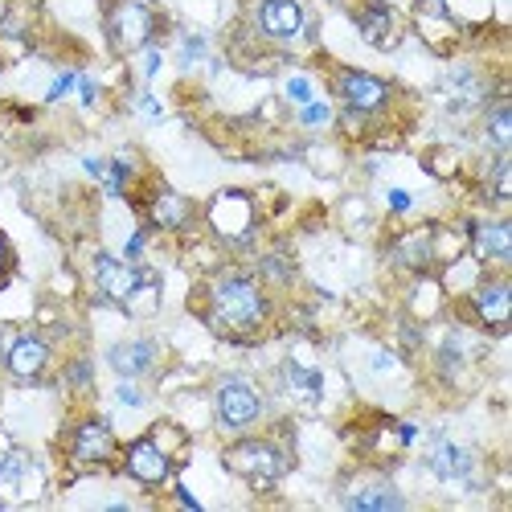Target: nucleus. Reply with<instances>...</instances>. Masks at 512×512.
I'll list each match as a JSON object with an SVG mask.
<instances>
[{
    "label": "nucleus",
    "mask_w": 512,
    "mask_h": 512,
    "mask_svg": "<svg viewBox=\"0 0 512 512\" xmlns=\"http://www.w3.org/2000/svg\"><path fill=\"white\" fill-rule=\"evenodd\" d=\"M271 295H267V283L250 271H222L205 283V324L226 336V340H254L267 324H271Z\"/></svg>",
    "instance_id": "nucleus-1"
},
{
    "label": "nucleus",
    "mask_w": 512,
    "mask_h": 512,
    "mask_svg": "<svg viewBox=\"0 0 512 512\" xmlns=\"http://www.w3.org/2000/svg\"><path fill=\"white\" fill-rule=\"evenodd\" d=\"M160 25H164V17L156 9V0H111L107 13H103L107 46L119 58H132V54L156 46Z\"/></svg>",
    "instance_id": "nucleus-2"
},
{
    "label": "nucleus",
    "mask_w": 512,
    "mask_h": 512,
    "mask_svg": "<svg viewBox=\"0 0 512 512\" xmlns=\"http://www.w3.org/2000/svg\"><path fill=\"white\" fill-rule=\"evenodd\" d=\"M267 418V394L259 390V381L246 373H226L213 381V422L226 435H246Z\"/></svg>",
    "instance_id": "nucleus-3"
},
{
    "label": "nucleus",
    "mask_w": 512,
    "mask_h": 512,
    "mask_svg": "<svg viewBox=\"0 0 512 512\" xmlns=\"http://www.w3.org/2000/svg\"><path fill=\"white\" fill-rule=\"evenodd\" d=\"M222 463H226L230 476H238L254 492L279 488V480L291 472V455L275 439H234L222 451Z\"/></svg>",
    "instance_id": "nucleus-4"
},
{
    "label": "nucleus",
    "mask_w": 512,
    "mask_h": 512,
    "mask_svg": "<svg viewBox=\"0 0 512 512\" xmlns=\"http://www.w3.org/2000/svg\"><path fill=\"white\" fill-rule=\"evenodd\" d=\"M54 349L50 340L33 328H5L0 332V369H5L17 386H37L50 373Z\"/></svg>",
    "instance_id": "nucleus-5"
},
{
    "label": "nucleus",
    "mask_w": 512,
    "mask_h": 512,
    "mask_svg": "<svg viewBox=\"0 0 512 512\" xmlns=\"http://www.w3.org/2000/svg\"><path fill=\"white\" fill-rule=\"evenodd\" d=\"M250 25L263 41H271V46H291V41L316 33L304 0H254Z\"/></svg>",
    "instance_id": "nucleus-6"
},
{
    "label": "nucleus",
    "mask_w": 512,
    "mask_h": 512,
    "mask_svg": "<svg viewBox=\"0 0 512 512\" xmlns=\"http://www.w3.org/2000/svg\"><path fill=\"white\" fill-rule=\"evenodd\" d=\"M332 91L336 99L345 103V111L361 115V119H373L390 107L394 99V87L381 74H369V70H336L332 78Z\"/></svg>",
    "instance_id": "nucleus-7"
},
{
    "label": "nucleus",
    "mask_w": 512,
    "mask_h": 512,
    "mask_svg": "<svg viewBox=\"0 0 512 512\" xmlns=\"http://www.w3.org/2000/svg\"><path fill=\"white\" fill-rule=\"evenodd\" d=\"M66 455L74 467H107L119 455V439L107 418H82L66 439Z\"/></svg>",
    "instance_id": "nucleus-8"
},
{
    "label": "nucleus",
    "mask_w": 512,
    "mask_h": 512,
    "mask_svg": "<svg viewBox=\"0 0 512 512\" xmlns=\"http://www.w3.org/2000/svg\"><path fill=\"white\" fill-rule=\"evenodd\" d=\"M467 312H472V320L492 332V336H504L508 324H512V287H508V275H488L472 287V295H467Z\"/></svg>",
    "instance_id": "nucleus-9"
},
{
    "label": "nucleus",
    "mask_w": 512,
    "mask_h": 512,
    "mask_svg": "<svg viewBox=\"0 0 512 512\" xmlns=\"http://www.w3.org/2000/svg\"><path fill=\"white\" fill-rule=\"evenodd\" d=\"M123 472L132 484L156 492V488H164L168 480H173V455H168L152 435H144V439L123 447Z\"/></svg>",
    "instance_id": "nucleus-10"
},
{
    "label": "nucleus",
    "mask_w": 512,
    "mask_h": 512,
    "mask_svg": "<svg viewBox=\"0 0 512 512\" xmlns=\"http://www.w3.org/2000/svg\"><path fill=\"white\" fill-rule=\"evenodd\" d=\"M205 218H209V230L218 234L222 242L238 246V242H246L254 234V201L246 193H238V189H226V193H218L209 201Z\"/></svg>",
    "instance_id": "nucleus-11"
},
{
    "label": "nucleus",
    "mask_w": 512,
    "mask_h": 512,
    "mask_svg": "<svg viewBox=\"0 0 512 512\" xmlns=\"http://www.w3.org/2000/svg\"><path fill=\"white\" fill-rule=\"evenodd\" d=\"M467 250L480 267L504 271L512 263V222L508 218H480L467 222Z\"/></svg>",
    "instance_id": "nucleus-12"
},
{
    "label": "nucleus",
    "mask_w": 512,
    "mask_h": 512,
    "mask_svg": "<svg viewBox=\"0 0 512 512\" xmlns=\"http://www.w3.org/2000/svg\"><path fill=\"white\" fill-rule=\"evenodd\" d=\"M107 365L115 369V377L123 381H140L152 377L160 365V340L152 336H136V340H119V345L107 349Z\"/></svg>",
    "instance_id": "nucleus-13"
},
{
    "label": "nucleus",
    "mask_w": 512,
    "mask_h": 512,
    "mask_svg": "<svg viewBox=\"0 0 512 512\" xmlns=\"http://www.w3.org/2000/svg\"><path fill=\"white\" fill-rule=\"evenodd\" d=\"M144 213H148V226L152 230H164V234H181V230L193 226V201L185 193H177V189H168V185H160L148 197V209Z\"/></svg>",
    "instance_id": "nucleus-14"
},
{
    "label": "nucleus",
    "mask_w": 512,
    "mask_h": 512,
    "mask_svg": "<svg viewBox=\"0 0 512 512\" xmlns=\"http://www.w3.org/2000/svg\"><path fill=\"white\" fill-rule=\"evenodd\" d=\"M426 472H431L435 480H443V484H451V480H467V484H472L476 455L467 451V447H459V443H451V439H435L431 447H426Z\"/></svg>",
    "instance_id": "nucleus-15"
},
{
    "label": "nucleus",
    "mask_w": 512,
    "mask_h": 512,
    "mask_svg": "<svg viewBox=\"0 0 512 512\" xmlns=\"http://www.w3.org/2000/svg\"><path fill=\"white\" fill-rule=\"evenodd\" d=\"M140 275H144V271H140L136 263L115 259V254H95V287H99L103 300H111V304H123L127 295L136 291Z\"/></svg>",
    "instance_id": "nucleus-16"
},
{
    "label": "nucleus",
    "mask_w": 512,
    "mask_h": 512,
    "mask_svg": "<svg viewBox=\"0 0 512 512\" xmlns=\"http://www.w3.org/2000/svg\"><path fill=\"white\" fill-rule=\"evenodd\" d=\"M357 33L369 41V46L377 50H390L398 33H402V21L390 5H381V0H365V5L357 9Z\"/></svg>",
    "instance_id": "nucleus-17"
},
{
    "label": "nucleus",
    "mask_w": 512,
    "mask_h": 512,
    "mask_svg": "<svg viewBox=\"0 0 512 512\" xmlns=\"http://www.w3.org/2000/svg\"><path fill=\"white\" fill-rule=\"evenodd\" d=\"M394 263L406 271V275H426L435 263H439V242H435V230H410L394 242Z\"/></svg>",
    "instance_id": "nucleus-18"
},
{
    "label": "nucleus",
    "mask_w": 512,
    "mask_h": 512,
    "mask_svg": "<svg viewBox=\"0 0 512 512\" xmlns=\"http://www.w3.org/2000/svg\"><path fill=\"white\" fill-rule=\"evenodd\" d=\"M340 500H345V508H353V512H398V508H406V496L390 480H361Z\"/></svg>",
    "instance_id": "nucleus-19"
},
{
    "label": "nucleus",
    "mask_w": 512,
    "mask_h": 512,
    "mask_svg": "<svg viewBox=\"0 0 512 512\" xmlns=\"http://www.w3.org/2000/svg\"><path fill=\"white\" fill-rule=\"evenodd\" d=\"M279 390H283L295 406H316L320 394H324V377H320V369H312V365L283 361V365H279Z\"/></svg>",
    "instance_id": "nucleus-20"
},
{
    "label": "nucleus",
    "mask_w": 512,
    "mask_h": 512,
    "mask_svg": "<svg viewBox=\"0 0 512 512\" xmlns=\"http://www.w3.org/2000/svg\"><path fill=\"white\" fill-rule=\"evenodd\" d=\"M484 136L496 156H508V148H512V103L508 99H500L484 111Z\"/></svg>",
    "instance_id": "nucleus-21"
},
{
    "label": "nucleus",
    "mask_w": 512,
    "mask_h": 512,
    "mask_svg": "<svg viewBox=\"0 0 512 512\" xmlns=\"http://www.w3.org/2000/svg\"><path fill=\"white\" fill-rule=\"evenodd\" d=\"M123 308H127V316H136V320L140 316H152L160 308V279L152 271H144L140 283H136V291L123 300Z\"/></svg>",
    "instance_id": "nucleus-22"
},
{
    "label": "nucleus",
    "mask_w": 512,
    "mask_h": 512,
    "mask_svg": "<svg viewBox=\"0 0 512 512\" xmlns=\"http://www.w3.org/2000/svg\"><path fill=\"white\" fill-rule=\"evenodd\" d=\"M29 472H33V459H29V451H21V447L0 451V488H17V484H21Z\"/></svg>",
    "instance_id": "nucleus-23"
},
{
    "label": "nucleus",
    "mask_w": 512,
    "mask_h": 512,
    "mask_svg": "<svg viewBox=\"0 0 512 512\" xmlns=\"http://www.w3.org/2000/svg\"><path fill=\"white\" fill-rule=\"evenodd\" d=\"M132 177H136L132 160H127V156H111V160H107V168H103V189H107L111 197H123V193H127V185H132Z\"/></svg>",
    "instance_id": "nucleus-24"
},
{
    "label": "nucleus",
    "mask_w": 512,
    "mask_h": 512,
    "mask_svg": "<svg viewBox=\"0 0 512 512\" xmlns=\"http://www.w3.org/2000/svg\"><path fill=\"white\" fill-rule=\"evenodd\" d=\"M488 197L496 205H504L512 197V160L508 156H496V164H492V173H488Z\"/></svg>",
    "instance_id": "nucleus-25"
},
{
    "label": "nucleus",
    "mask_w": 512,
    "mask_h": 512,
    "mask_svg": "<svg viewBox=\"0 0 512 512\" xmlns=\"http://www.w3.org/2000/svg\"><path fill=\"white\" fill-rule=\"evenodd\" d=\"M300 123L308 127V132H320V127H328V123H332V107H328L324 99H312V103H304V107H300Z\"/></svg>",
    "instance_id": "nucleus-26"
},
{
    "label": "nucleus",
    "mask_w": 512,
    "mask_h": 512,
    "mask_svg": "<svg viewBox=\"0 0 512 512\" xmlns=\"http://www.w3.org/2000/svg\"><path fill=\"white\" fill-rule=\"evenodd\" d=\"M91 381H95V369H91L87 357H78V361L66 365V386L70 390H91Z\"/></svg>",
    "instance_id": "nucleus-27"
},
{
    "label": "nucleus",
    "mask_w": 512,
    "mask_h": 512,
    "mask_svg": "<svg viewBox=\"0 0 512 512\" xmlns=\"http://www.w3.org/2000/svg\"><path fill=\"white\" fill-rule=\"evenodd\" d=\"M259 271H263V275H259L263 283H291V263L283 259V254H267Z\"/></svg>",
    "instance_id": "nucleus-28"
},
{
    "label": "nucleus",
    "mask_w": 512,
    "mask_h": 512,
    "mask_svg": "<svg viewBox=\"0 0 512 512\" xmlns=\"http://www.w3.org/2000/svg\"><path fill=\"white\" fill-rule=\"evenodd\" d=\"M283 95H287L291 103H300V107H304V103H312V99H316V87H312V78L291 74V78H287V87H283Z\"/></svg>",
    "instance_id": "nucleus-29"
},
{
    "label": "nucleus",
    "mask_w": 512,
    "mask_h": 512,
    "mask_svg": "<svg viewBox=\"0 0 512 512\" xmlns=\"http://www.w3.org/2000/svg\"><path fill=\"white\" fill-rule=\"evenodd\" d=\"M205 50H209L205 33H189V37H185V46H181V62H185V66H193V62H201V58H205Z\"/></svg>",
    "instance_id": "nucleus-30"
},
{
    "label": "nucleus",
    "mask_w": 512,
    "mask_h": 512,
    "mask_svg": "<svg viewBox=\"0 0 512 512\" xmlns=\"http://www.w3.org/2000/svg\"><path fill=\"white\" fill-rule=\"evenodd\" d=\"M74 82H78V70H62V74L54 78V87L46 91V103H58V99H66V95L74 91Z\"/></svg>",
    "instance_id": "nucleus-31"
},
{
    "label": "nucleus",
    "mask_w": 512,
    "mask_h": 512,
    "mask_svg": "<svg viewBox=\"0 0 512 512\" xmlns=\"http://www.w3.org/2000/svg\"><path fill=\"white\" fill-rule=\"evenodd\" d=\"M74 91H78L82 107H95V103H99V82H95L91 74H78V82H74Z\"/></svg>",
    "instance_id": "nucleus-32"
},
{
    "label": "nucleus",
    "mask_w": 512,
    "mask_h": 512,
    "mask_svg": "<svg viewBox=\"0 0 512 512\" xmlns=\"http://www.w3.org/2000/svg\"><path fill=\"white\" fill-rule=\"evenodd\" d=\"M144 250H148V234H144V230H136L132 238H127L123 259H127V263H140V259H144Z\"/></svg>",
    "instance_id": "nucleus-33"
},
{
    "label": "nucleus",
    "mask_w": 512,
    "mask_h": 512,
    "mask_svg": "<svg viewBox=\"0 0 512 512\" xmlns=\"http://www.w3.org/2000/svg\"><path fill=\"white\" fill-rule=\"evenodd\" d=\"M115 398H119L123 406H132V410H136V406H144V394L132 386V381H123V377H119V386H115Z\"/></svg>",
    "instance_id": "nucleus-34"
},
{
    "label": "nucleus",
    "mask_w": 512,
    "mask_h": 512,
    "mask_svg": "<svg viewBox=\"0 0 512 512\" xmlns=\"http://www.w3.org/2000/svg\"><path fill=\"white\" fill-rule=\"evenodd\" d=\"M410 205H414V197H410V193L390 189V209H394V213H410Z\"/></svg>",
    "instance_id": "nucleus-35"
},
{
    "label": "nucleus",
    "mask_w": 512,
    "mask_h": 512,
    "mask_svg": "<svg viewBox=\"0 0 512 512\" xmlns=\"http://www.w3.org/2000/svg\"><path fill=\"white\" fill-rule=\"evenodd\" d=\"M140 54H144V78H152V74L160 70V50L148 46V50H140Z\"/></svg>",
    "instance_id": "nucleus-36"
},
{
    "label": "nucleus",
    "mask_w": 512,
    "mask_h": 512,
    "mask_svg": "<svg viewBox=\"0 0 512 512\" xmlns=\"http://www.w3.org/2000/svg\"><path fill=\"white\" fill-rule=\"evenodd\" d=\"M136 107H140V115H148V119H160V103H156L152 95H140V99H136Z\"/></svg>",
    "instance_id": "nucleus-37"
},
{
    "label": "nucleus",
    "mask_w": 512,
    "mask_h": 512,
    "mask_svg": "<svg viewBox=\"0 0 512 512\" xmlns=\"http://www.w3.org/2000/svg\"><path fill=\"white\" fill-rule=\"evenodd\" d=\"M9 263H13V254H9V242H5V238H0V275H5V271H9Z\"/></svg>",
    "instance_id": "nucleus-38"
},
{
    "label": "nucleus",
    "mask_w": 512,
    "mask_h": 512,
    "mask_svg": "<svg viewBox=\"0 0 512 512\" xmlns=\"http://www.w3.org/2000/svg\"><path fill=\"white\" fill-rule=\"evenodd\" d=\"M177 500H181V504H189V508H201V504L193 500V492H189V488H181V484H177Z\"/></svg>",
    "instance_id": "nucleus-39"
}]
</instances>
